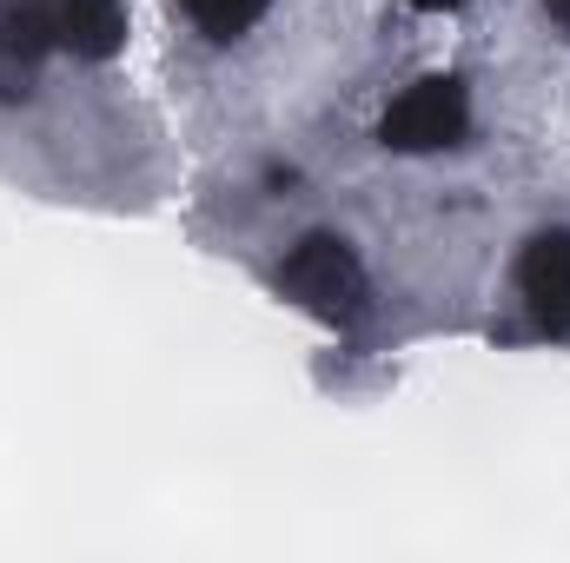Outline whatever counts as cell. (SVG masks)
I'll use <instances>...</instances> for the list:
<instances>
[{"instance_id":"1","label":"cell","mask_w":570,"mask_h":563,"mask_svg":"<svg viewBox=\"0 0 570 563\" xmlns=\"http://www.w3.org/2000/svg\"><path fill=\"white\" fill-rule=\"evenodd\" d=\"M285 292L305 305V312H318V318H352L358 305H365V266L352 259V246L345 239H332V233H312L292 259H285Z\"/></svg>"},{"instance_id":"2","label":"cell","mask_w":570,"mask_h":563,"mask_svg":"<svg viewBox=\"0 0 570 563\" xmlns=\"http://www.w3.org/2000/svg\"><path fill=\"white\" fill-rule=\"evenodd\" d=\"M471 127V100L458 80H419L392 113H385V146L399 152H438V146H458Z\"/></svg>"},{"instance_id":"3","label":"cell","mask_w":570,"mask_h":563,"mask_svg":"<svg viewBox=\"0 0 570 563\" xmlns=\"http://www.w3.org/2000/svg\"><path fill=\"white\" fill-rule=\"evenodd\" d=\"M518 285H524V298H531L538 325L570 332V233H538V239L524 246Z\"/></svg>"},{"instance_id":"4","label":"cell","mask_w":570,"mask_h":563,"mask_svg":"<svg viewBox=\"0 0 570 563\" xmlns=\"http://www.w3.org/2000/svg\"><path fill=\"white\" fill-rule=\"evenodd\" d=\"M53 7V40L80 60H114L127 40V7L120 0H47Z\"/></svg>"},{"instance_id":"5","label":"cell","mask_w":570,"mask_h":563,"mask_svg":"<svg viewBox=\"0 0 570 563\" xmlns=\"http://www.w3.org/2000/svg\"><path fill=\"white\" fill-rule=\"evenodd\" d=\"M47 47H60L53 40V7L47 0H7L0 7V60L27 73Z\"/></svg>"},{"instance_id":"6","label":"cell","mask_w":570,"mask_h":563,"mask_svg":"<svg viewBox=\"0 0 570 563\" xmlns=\"http://www.w3.org/2000/svg\"><path fill=\"white\" fill-rule=\"evenodd\" d=\"M193 7V20L213 33V40H239L259 13H266V0H186Z\"/></svg>"},{"instance_id":"7","label":"cell","mask_w":570,"mask_h":563,"mask_svg":"<svg viewBox=\"0 0 570 563\" xmlns=\"http://www.w3.org/2000/svg\"><path fill=\"white\" fill-rule=\"evenodd\" d=\"M412 7H425V13H444V7H464V0H412Z\"/></svg>"},{"instance_id":"8","label":"cell","mask_w":570,"mask_h":563,"mask_svg":"<svg viewBox=\"0 0 570 563\" xmlns=\"http://www.w3.org/2000/svg\"><path fill=\"white\" fill-rule=\"evenodd\" d=\"M544 7H551V20H564L570 27V0H544Z\"/></svg>"}]
</instances>
